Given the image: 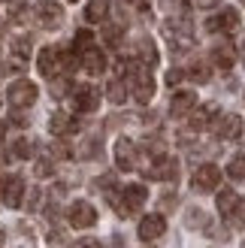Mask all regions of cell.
Listing matches in <instances>:
<instances>
[{
  "label": "cell",
  "instance_id": "cell-1",
  "mask_svg": "<svg viewBox=\"0 0 245 248\" xmlns=\"http://www.w3.org/2000/svg\"><path fill=\"white\" fill-rule=\"evenodd\" d=\"M121 73H127V85H130V94H133V100L137 103H149L152 97H154V76H152V67H145V64H118Z\"/></svg>",
  "mask_w": 245,
  "mask_h": 248
},
{
  "label": "cell",
  "instance_id": "cell-2",
  "mask_svg": "<svg viewBox=\"0 0 245 248\" xmlns=\"http://www.w3.org/2000/svg\"><path fill=\"white\" fill-rule=\"evenodd\" d=\"M145 200H149V188L145 185H127V188H121V197L112 200V206L121 218H130L145 206Z\"/></svg>",
  "mask_w": 245,
  "mask_h": 248
},
{
  "label": "cell",
  "instance_id": "cell-3",
  "mask_svg": "<svg viewBox=\"0 0 245 248\" xmlns=\"http://www.w3.org/2000/svg\"><path fill=\"white\" fill-rule=\"evenodd\" d=\"M164 33L169 46H173V52H185V48L194 46V28H191V18L188 16H179V18H169L164 24Z\"/></svg>",
  "mask_w": 245,
  "mask_h": 248
},
{
  "label": "cell",
  "instance_id": "cell-4",
  "mask_svg": "<svg viewBox=\"0 0 245 248\" xmlns=\"http://www.w3.org/2000/svg\"><path fill=\"white\" fill-rule=\"evenodd\" d=\"M218 185H221V170H218L215 164H200L197 170H194L191 188L197 194H212V191H218Z\"/></svg>",
  "mask_w": 245,
  "mask_h": 248
},
{
  "label": "cell",
  "instance_id": "cell-5",
  "mask_svg": "<svg viewBox=\"0 0 245 248\" xmlns=\"http://www.w3.org/2000/svg\"><path fill=\"white\" fill-rule=\"evenodd\" d=\"M36 94H40V91H36V85H33V82L18 79V82H12V85H9L6 100H9L12 109H28V106L36 103Z\"/></svg>",
  "mask_w": 245,
  "mask_h": 248
},
{
  "label": "cell",
  "instance_id": "cell-6",
  "mask_svg": "<svg viewBox=\"0 0 245 248\" xmlns=\"http://www.w3.org/2000/svg\"><path fill=\"white\" fill-rule=\"evenodd\" d=\"M145 176L157 179V182H176L179 179V160L167 157V155H157V157H152V167L145 170Z\"/></svg>",
  "mask_w": 245,
  "mask_h": 248
},
{
  "label": "cell",
  "instance_id": "cell-7",
  "mask_svg": "<svg viewBox=\"0 0 245 248\" xmlns=\"http://www.w3.org/2000/svg\"><path fill=\"white\" fill-rule=\"evenodd\" d=\"M215 136L224 142H233L242 136V118L236 112H221L215 118Z\"/></svg>",
  "mask_w": 245,
  "mask_h": 248
},
{
  "label": "cell",
  "instance_id": "cell-8",
  "mask_svg": "<svg viewBox=\"0 0 245 248\" xmlns=\"http://www.w3.org/2000/svg\"><path fill=\"white\" fill-rule=\"evenodd\" d=\"M67 218H70V224L76 227V230H88V227L97 224V209L91 203H85V200H76V203L70 206Z\"/></svg>",
  "mask_w": 245,
  "mask_h": 248
},
{
  "label": "cell",
  "instance_id": "cell-9",
  "mask_svg": "<svg viewBox=\"0 0 245 248\" xmlns=\"http://www.w3.org/2000/svg\"><path fill=\"white\" fill-rule=\"evenodd\" d=\"M33 18L43 24V28H58L61 21H64V9H61V3H55V0H40V3L33 6Z\"/></svg>",
  "mask_w": 245,
  "mask_h": 248
},
{
  "label": "cell",
  "instance_id": "cell-10",
  "mask_svg": "<svg viewBox=\"0 0 245 248\" xmlns=\"http://www.w3.org/2000/svg\"><path fill=\"white\" fill-rule=\"evenodd\" d=\"M100 106V91L94 85H76L73 88V109L76 112H94Z\"/></svg>",
  "mask_w": 245,
  "mask_h": 248
},
{
  "label": "cell",
  "instance_id": "cell-11",
  "mask_svg": "<svg viewBox=\"0 0 245 248\" xmlns=\"http://www.w3.org/2000/svg\"><path fill=\"white\" fill-rule=\"evenodd\" d=\"M239 28V12L236 9H221L212 18H206V31L209 33H230Z\"/></svg>",
  "mask_w": 245,
  "mask_h": 248
},
{
  "label": "cell",
  "instance_id": "cell-12",
  "mask_svg": "<svg viewBox=\"0 0 245 248\" xmlns=\"http://www.w3.org/2000/svg\"><path fill=\"white\" fill-rule=\"evenodd\" d=\"M164 233H167V218L161 212H152L139 221V239L142 242H154V239H161Z\"/></svg>",
  "mask_w": 245,
  "mask_h": 248
},
{
  "label": "cell",
  "instance_id": "cell-13",
  "mask_svg": "<svg viewBox=\"0 0 245 248\" xmlns=\"http://www.w3.org/2000/svg\"><path fill=\"white\" fill-rule=\"evenodd\" d=\"M115 167L124 170V172L137 170V145H133L127 136H121V140L115 142Z\"/></svg>",
  "mask_w": 245,
  "mask_h": 248
},
{
  "label": "cell",
  "instance_id": "cell-14",
  "mask_svg": "<svg viewBox=\"0 0 245 248\" xmlns=\"http://www.w3.org/2000/svg\"><path fill=\"white\" fill-rule=\"evenodd\" d=\"M197 106V94L194 91H176L173 100H169V115L173 118H188Z\"/></svg>",
  "mask_w": 245,
  "mask_h": 248
},
{
  "label": "cell",
  "instance_id": "cell-15",
  "mask_svg": "<svg viewBox=\"0 0 245 248\" xmlns=\"http://www.w3.org/2000/svg\"><path fill=\"white\" fill-rule=\"evenodd\" d=\"M36 67H40L43 76H55L58 70H64V61H61V52L55 46L40 48V58H36Z\"/></svg>",
  "mask_w": 245,
  "mask_h": 248
},
{
  "label": "cell",
  "instance_id": "cell-16",
  "mask_svg": "<svg viewBox=\"0 0 245 248\" xmlns=\"http://www.w3.org/2000/svg\"><path fill=\"white\" fill-rule=\"evenodd\" d=\"M21 194H24V182L18 176L3 179V185H0V197H3V203L9 209H18L21 206Z\"/></svg>",
  "mask_w": 245,
  "mask_h": 248
},
{
  "label": "cell",
  "instance_id": "cell-17",
  "mask_svg": "<svg viewBox=\"0 0 245 248\" xmlns=\"http://www.w3.org/2000/svg\"><path fill=\"white\" fill-rule=\"evenodd\" d=\"M218 115H221V112H218V106H215V103H203V106H194V112H191V130H203V127H212Z\"/></svg>",
  "mask_w": 245,
  "mask_h": 248
},
{
  "label": "cell",
  "instance_id": "cell-18",
  "mask_svg": "<svg viewBox=\"0 0 245 248\" xmlns=\"http://www.w3.org/2000/svg\"><path fill=\"white\" fill-rule=\"evenodd\" d=\"M79 64H82V70H85V73H91V76H100V73L106 70V55L100 52V48L88 46V48H85V52H82Z\"/></svg>",
  "mask_w": 245,
  "mask_h": 248
},
{
  "label": "cell",
  "instance_id": "cell-19",
  "mask_svg": "<svg viewBox=\"0 0 245 248\" xmlns=\"http://www.w3.org/2000/svg\"><path fill=\"white\" fill-rule=\"evenodd\" d=\"M137 61L145 67H154L157 64V46L152 36H139V43H137Z\"/></svg>",
  "mask_w": 245,
  "mask_h": 248
},
{
  "label": "cell",
  "instance_id": "cell-20",
  "mask_svg": "<svg viewBox=\"0 0 245 248\" xmlns=\"http://www.w3.org/2000/svg\"><path fill=\"white\" fill-rule=\"evenodd\" d=\"M48 127H52L55 136H67V133H76V130H79V121L70 118L67 112H55L52 121H48Z\"/></svg>",
  "mask_w": 245,
  "mask_h": 248
},
{
  "label": "cell",
  "instance_id": "cell-21",
  "mask_svg": "<svg viewBox=\"0 0 245 248\" xmlns=\"http://www.w3.org/2000/svg\"><path fill=\"white\" fill-rule=\"evenodd\" d=\"M233 61H236V48L230 46V43H221V46L212 48V64H215V67L230 70V67H233Z\"/></svg>",
  "mask_w": 245,
  "mask_h": 248
},
{
  "label": "cell",
  "instance_id": "cell-22",
  "mask_svg": "<svg viewBox=\"0 0 245 248\" xmlns=\"http://www.w3.org/2000/svg\"><path fill=\"white\" fill-rule=\"evenodd\" d=\"M239 209V197L233 188H224V191H218V212H221L224 218H233V212Z\"/></svg>",
  "mask_w": 245,
  "mask_h": 248
},
{
  "label": "cell",
  "instance_id": "cell-23",
  "mask_svg": "<svg viewBox=\"0 0 245 248\" xmlns=\"http://www.w3.org/2000/svg\"><path fill=\"white\" fill-rule=\"evenodd\" d=\"M31 43H33L31 36H15V40L9 43V52L15 55V67L18 70L24 67V61H28V55H31Z\"/></svg>",
  "mask_w": 245,
  "mask_h": 248
},
{
  "label": "cell",
  "instance_id": "cell-24",
  "mask_svg": "<svg viewBox=\"0 0 245 248\" xmlns=\"http://www.w3.org/2000/svg\"><path fill=\"white\" fill-rule=\"evenodd\" d=\"M85 18L91 24L94 21H106L109 18V0H88V6H85Z\"/></svg>",
  "mask_w": 245,
  "mask_h": 248
},
{
  "label": "cell",
  "instance_id": "cell-25",
  "mask_svg": "<svg viewBox=\"0 0 245 248\" xmlns=\"http://www.w3.org/2000/svg\"><path fill=\"white\" fill-rule=\"evenodd\" d=\"M106 97H109V103H124L127 100V82L124 79H112V82H109L106 85Z\"/></svg>",
  "mask_w": 245,
  "mask_h": 248
},
{
  "label": "cell",
  "instance_id": "cell-26",
  "mask_svg": "<svg viewBox=\"0 0 245 248\" xmlns=\"http://www.w3.org/2000/svg\"><path fill=\"white\" fill-rule=\"evenodd\" d=\"M185 76H188L191 82L203 85V82H209V79H212V70H209V64H203V61H194V64L185 70Z\"/></svg>",
  "mask_w": 245,
  "mask_h": 248
},
{
  "label": "cell",
  "instance_id": "cell-27",
  "mask_svg": "<svg viewBox=\"0 0 245 248\" xmlns=\"http://www.w3.org/2000/svg\"><path fill=\"white\" fill-rule=\"evenodd\" d=\"M185 224L191 227V230H206L209 233V218H206V212H200V209H188V215H185Z\"/></svg>",
  "mask_w": 245,
  "mask_h": 248
},
{
  "label": "cell",
  "instance_id": "cell-28",
  "mask_svg": "<svg viewBox=\"0 0 245 248\" xmlns=\"http://www.w3.org/2000/svg\"><path fill=\"white\" fill-rule=\"evenodd\" d=\"M227 176L233 179V182H245V155L230 157V164H227Z\"/></svg>",
  "mask_w": 245,
  "mask_h": 248
},
{
  "label": "cell",
  "instance_id": "cell-29",
  "mask_svg": "<svg viewBox=\"0 0 245 248\" xmlns=\"http://www.w3.org/2000/svg\"><path fill=\"white\" fill-rule=\"evenodd\" d=\"M33 152H36V145H33L31 140H24V136L12 142V155H15V157H21V160H31V157H33Z\"/></svg>",
  "mask_w": 245,
  "mask_h": 248
},
{
  "label": "cell",
  "instance_id": "cell-30",
  "mask_svg": "<svg viewBox=\"0 0 245 248\" xmlns=\"http://www.w3.org/2000/svg\"><path fill=\"white\" fill-rule=\"evenodd\" d=\"M121 36H124V28H121V24H106V28H103V40H106V46H118Z\"/></svg>",
  "mask_w": 245,
  "mask_h": 248
},
{
  "label": "cell",
  "instance_id": "cell-31",
  "mask_svg": "<svg viewBox=\"0 0 245 248\" xmlns=\"http://www.w3.org/2000/svg\"><path fill=\"white\" fill-rule=\"evenodd\" d=\"M91 40H94V33H91V31H79V33H76V40H73V46H76L79 52H85V48L91 46Z\"/></svg>",
  "mask_w": 245,
  "mask_h": 248
},
{
  "label": "cell",
  "instance_id": "cell-32",
  "mask_svg": "<svg viewBox=\"0 0 245 248\" xmlns=\"http://www.w3.org/2000/svg\"><path fill=\"white\" fill-rule=\"evenodd\" d=\"M33 172H36V176H52V172H55V164H52V160H48V157H43V160H36V167H33Z\"/></svg>",
  "mask_w": 245,
  "mask_h": 248
},
{
  "label": "cell",
  "instance_id": "cell-33",
  "mask_svg": "<svg viewBox=\"0 0 245 248\" xmlns=\"http://www.w3.org/2000/svg\"><path fill=\"white\" fill-rule=\"evenodd\" d=\"M67 91H70V82H67V79H55V82H52V94H55V97H64Z\"/></svg>",
  "mask_w": 245,
  "mask_h": 248
},
{
  "label": "cell",
  "instance_id": "cell-34",
  "mask_svg": "<svg viewBox=\"0 0 245 248\" xmlns=\"http://www.w3.org/2000/svg\"><path fill=\"white\" fill-rule=\"evenodd\" d=\"M40 200H43V194L33 188V194L28 197V209H31V212H33V209H40Z\"/></svg>",
  "mask_w": 245,
  "mask_h": 248
},
{
  "label": "cell",
  "instance_id": "cell-35",
  "mask_svg": "<svg viewBox=\"0 0 245 248\" xmlns=\"http://www.w3.org/2000/svg\"><path fill=\"white\" fill-rule=\"evenodd\" d=\"M121 3H127V6L139 9V12H145V9H149V0H121Z\"/></svg>",
  "mask_w": 245,
  "mask_h": 248
},
{
  "label": "cell",
  "instance_id": "cell-36",
  "mask_svg": "<svg viewBox=\"0 0 245 248\" xmlns=\"http://www.w3.org/2000/svg\"><path fill=\"white\" fill-rule=\"evenodd\" d=\"M233 221H236V224H245V200L239 203V209L233 212Z\"/></svg>",
  "mask_w": 245,
  "mask_h": 248
},
{
  "label": "cell",
  "instance_id": "cell-37",
  "mask_svg": "<svg viewBox=\"0 0 245 248\" xmlns=\"http://www.w3.org/2000/svg\"><path fill=\"white\" fill-rule=\"evenodd\" d=\"M182 76H185V73H182V70H169V76H167V82H169V85H176V82H179Z\"/></svg>",
  "mask_w": 245,
  "mask_h": 248
},
{
  "label": "cell",
  "instance_id": "cell-38",
  "mask_svg": "<svg viewBox=\"0 0 245 248\" xmlns=\"http://www.w3.org/2000/svg\"><path fill=\"white\" fill-rule=\"evenodd\" d=\"M76 248H100V242H97V239H82Z\"/></svg>",
  "mask_w": 245,
  "mask_h": 248
},
{
  "label": "cell",
  "instance_id": "cell-39",
  "mask_svg": "<svg viewBox=\"0 0 245 248\" xmlns=\"http://www.w3.org/2000/svg\"><path fill=\"white\" fill-rule=\"evenodd\" d=\"M221 0H197V6H203V9H209V6H218Z\"/></svg>",
  "mask_w": 245,
  "mask_h": 248
},
{
  "label": "cell",
  "instance_id": "cell-40",
  "mask_svg": "<svg viewBox=\"0 0 245 248\" xmlns=\"http://www.w3.org/2000/svg\"><path fill=\"white\" fill-rule=\"evenodd\" d=\"M0 245H3V230H0Z\"/></svg>",
  "mask_w": 245,
  "mask_h": 248
},
{
  "label": "cell",
  "instance_id": "cell-41",
  "mask_svg": "<svg viewBox=\"0 0 245 248\" xmlns=\"http://www.w3.org/2000/svg\"><path fill=\"white\" fill-rule=\"evenodd\" d=\"M0 136H3V124H0Z\"/></svg>",
  "mask_w": 245,
  "mask_h": 248
},
{
  "label": "cell",
  "instance_id": "cell-42",
  "mask_svg": "<svg viewBox=\"0 0 245 248\" xmlns=\"http://www.w3.org/2000/svg\"><path fill=\"white\" fill-rule=\"evenodd\" d=\"M242 248H245V242H242Z\"/></svg>",
  "mask_w": 245,
  "mask_h": 248
},
{
  "label": "cell",
  "instance_id": "cell-43",
  "mask_svg": "<svg viewBox=\"0 0 245 248\" xmlns=\"http://www.w3.org/2000/svg\"><path fill=\"white\" fill-rule=\"evenodd\" d=\"M0 3H3V0H0Z\"/></svg>",
  "mask_w": 245,
  "mask_h": 248
},
{
  "label": "cell",
  "instance_id": "cell-44",
  "mask_svg": "<svg viewBox=\"0 0 245 248\" xmlns=\"http://www.w3.org/2000/svg\"><path fill=\"white\" fill-rule=\"evenodd\" d=\"M73 3H76V0H73Z\"/></svg>",
  "mask_w": 245,
  "mask_h": 248
},
{
  "label": "cell",
  "instance_id": "cell-45",
  "mask_svg": "<svg viewBox=\"0 0 245 248\" xmlns=\"http://www.w3.org/2000/svg\"><path fill=\"white\" fill-rule=\"evenodd\" d=\"M242 3H245V0H242Z\"/></svg>",
  "mask_w": 245,
  "mask_h": 248
}]
</instances>
